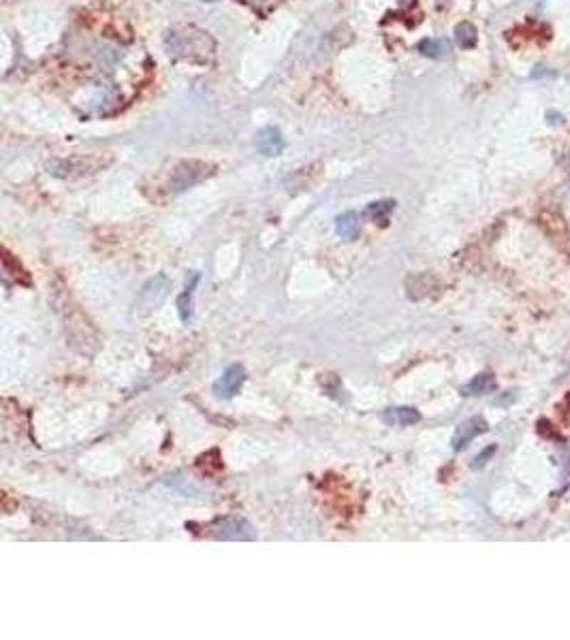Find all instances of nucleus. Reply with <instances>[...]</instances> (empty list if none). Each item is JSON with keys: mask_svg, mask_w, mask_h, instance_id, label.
Instances as JSON below:
<instances>
[{"mask_svg": "<svg viewBox=\"0 0 570 640\" xmlns=\"http://www.w3.org/2000/svg\"><path fill=\"white\" fill-rule=\"evenodd\" d=\"M167 47H169V53L175 56V58L207 64L209 58L214 56L216 43L207 32H203L195 26H188V28H180V30L169 32Z\"/></svg>", "mask_w": 570, "mask_h": 640, "instance_id": "1", "label": "nucleus"}, {"mask_svg": "<svg viewBox=\"0 0 570 640\" xmlns=\"http://www.w3.org/2000/svg\"><path fill=\"white\" fill-rule=\"evenodd\" d=\"M111 162V158H103L98 154L92 156H71V158H53L47 169L51 175L62 177V179H73V177H83V175H92L100 169H105Z\"/></svg>", "mask_w": 570, "mask_h": 640, "instance_id": "2", "label": "nucleus"}, {"mask_svg": "<svg viewBox=\"0 0 570 640\" xmlns=\"http://www.w3.org/2000/svg\"><path fill=\"white\" fill-rule=\"evenodd\" d=\"M212 175V167L207 162H201V160H182L173 167L165 188L169 194H177V192H184L192 186H197L199 182H203L205 177Z\"/></svg>", "mask_w": 570, "mask_h": 640, "instance_id": "3", "label": "nucleus"}, {"mask_svg": "<svg viewBox=\"0 0 570 640\" xmlns=\"http://www.w3.org/2000/svg\"><path fill=\"white\" fill-rule=\"evenodd\" d=\"M58 308H60V312L66 316V318H64V329H66V335H68L71 344H73L75 348H77V344H81V352H88V342H96L94 337L88 335V333L92 331L88 318H86V316L71 303L68 297H64V299L58 303Z\"/></svg>", "mask_w": 570, "mask_h": 640, "instance_id": "4", "label": "nucleus"}, {"mask_svg": "<svg viewBox=\"0 0 570 640\" xmlns=\"http://www.w3.org/2000/svg\"><path fill=\"white\" fill-rule=\"evenodd\" d=\"M171 288V280L165 273H158L156 278H152L139 293L137 301H135V314L139 316H147L154 310H158V305L167 299Z\"/></svg>", "mask_w": 570, "mask_h": 640, "instance_id": "5", "label": "nucleus"}, {"mask_svg": "<svg viewBox=\"0 0 570 640\" xmlns=\"http://www.w3.org/2000/svg\"><path fill=\"white\" fill-rule=\"evenodd\" d=\"M207 530H209L207 534L218 538V540H248V538H252L250 525L244 519H237V517L218 519Z\"/></svg>", "mask_w": 570, "mask_h": 640, "instance_id": "6", "label": "nucleus"}, {"mask_svg": "<svg viewBox=\"0 0 570 640\" xmlns=\"http://www.w3.org/2000/svg\"><path fill=\"white\" fill-rule=\"evenodd\" d=\"M244 380H246V369H244L242 365H231V367H229V369L214 382V395H216V397L229 399V397H233V395L242 389Z\"/></svg>", "mask_w": 570, "mask_h": 640, "instance_id": "7", "label": "nucleus"}, {"mask_svg": "<svg viewBox=\"0 0 570 640\" xmlns=\"http://www.w3.org/2000/svg\"><path fill=\"white\" fill-rule=\"evenodd\" d=\"M485 431H487V421L483 416H472V419L464 421L457 427L455 436H453V448L455 451H464L477 436H481Z\"/></svg>", "mask_w": 570, "mask_h": 640, "instance_id": "8", "label": "nucleus"}, {"mask_svg": "<svg viewBox=\"0 0 570 640\" xmlns=\"http://www.w3.org/2000/svg\"><path fill=\"white\" fill-rule=\"evenodd\" d=\"M254 145L263 156H278L284 149V139H282V132L278 128L267 126V128L256 132Z\"/></svg>", "mask_w": 570, "mask_h": 640, "instance_id": "9", "label": "nucleus"}, {"mask_svg": "<svg viewBox=\"0 0 570 640\" xmlns=\"http://www.w3.org/2000/svg\"><path fill=\"white\" fill-rule=\"evenodd\" d=\"M336 233L346 239V241H353L359 237L361 233V222H359V216L355 211H344L336 218Z\"/></svg>", "mask_w": 570, "mask_h": 640, "instance_id": "10", "label": "nucleus"}, {"mask_svg": "<svg viewBox=\"0 0 570 640\" xmlns=\"http://www.w3.org/2000/svg\"><path fill=\"white\" fill-rule=\"evenodd\" d=\"M197 284H199V271H192L190 278L186 280L184 293L177 297V312H180V318L184 322H188L192 318V295H195Z\"/></svg>", "mask_w": 570, "mask_h": 640, "instance_id": "11", "label": "nucleus"}, {"mask_svg": "<svg viewBox=\"0 0 570 640\" xmlns=\"http://www.w3.org/2000/svg\"><path fill=\"white\" fill-rule=\"evenodd\" d=\"M383 419H385V423H389V425L410 427V425H417V423L421 421V414H419V410H415V408L402 406V408H389V410H385Z\"/></svg>", "mask_w": 570, "mask_h": 640, "instance_id": "12", "label": "nucleus"}, {"mask_svg": "<svg viewBox=\"0 0 570 640\" xmlns=\"http://www.w3.org/2000/svg\"><path fill=\"white\" fill-rule=\"evenodd\" d=\"M494 389H496L494 376L492 374H481L464 387V393L466 395H485V393H492Z\"/></svg>", "mask_w": 570, "mask_h": 640, "instance_id": "13", "label": "nucleus"}, {"mask_svg": "<svg viewBox=\"0 0 570 640\" xmlns=\"http://www.w3.org/2000/svg\"><path fill=\"white\" fill-rule=\"evenodd\" d=\"M419 51L430 58H442L449 51V43L445 38H425L419 43Z\"/></svg>", "mask_w": 570, "mask_h": 640, "instance_id": "14", "label": "nucleus"}, {"mask_svg": "<svg viewBox=\"0 0 570 640\" xmlns=\"http://www.w3.org/2000/svg\"><path fill=\"white\" fill-rule=\"evenodd\" d=\"M455 38H457L460 47H475V43H477V28L470 21H462L455 28Z\"/></svg>", "mask_w": 570, "mask_h": 640, "instance_id": "15", "label": "nucleus"}, {"mask_svg": "<svg viewBox=\"0 0 570 640\" xmlns=\"http://www.w3.org/2000/svg\"><path fill=\"white\" fill-rule=\"evenodd\" d=\"M395 209V203L393 201H378V203H372L370 207H368V216H372L374 220H378V222H387V218H389V214Z\"/></svg>", "mask_w": 570, "mask_h": 640, "instance_id": "16", "label": "nucleus"}, {"mask_svg": "<svg viewBox=\"0 0 570 640\" xmlns=\"http://www.w3.org/2000/svg\"><path fill=\"white\" fill-rule=\"evenodd\" d=\"M494 453H496V446H489V448H487L485 453H481V455H479V457L475 459L472 468H475V470H477V468H483V466L487 463V459H489V457H492Z\"/></svg>", "mask_w": 570, "mask_h": 640, "instance_id": "17", "label": "nucleus"}, {"mask_svg": "<svg viewBox=\"0 0 570 640\" xmlns=\"http://www.w3.org/2000/svg\"><path fill=\"white\" fill-rule=\"evenodd\" d=\"M413 0H400V4H410Z\"/></svg>", "mask_w": 570, "mask_h": 640, "instance_id": "18", "label": "nucleus"}]
</instances>
